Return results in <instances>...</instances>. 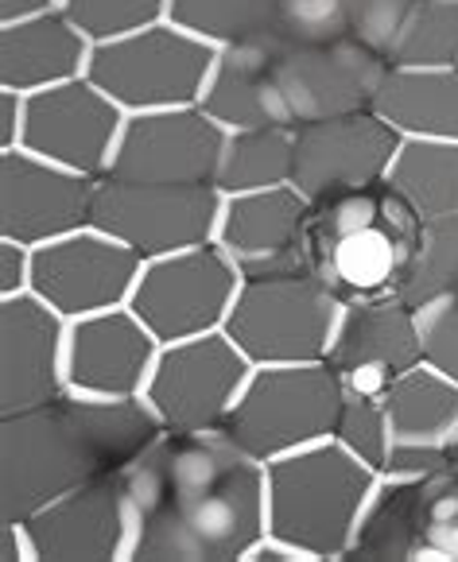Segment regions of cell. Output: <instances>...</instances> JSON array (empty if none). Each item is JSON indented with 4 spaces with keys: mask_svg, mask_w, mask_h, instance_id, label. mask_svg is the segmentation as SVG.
<instances>
[{
    "mask_svg": "<svg viewBox=\"0 0 458 562\" xmlns=\"http://www.w3.org/2000/svg\"><path fill=\"white\" fill-rule=\"evenodd\" d=\"M389 415V465L392 477H427L458 450V384L432 364L404 372L381 396Z\"/></svg>",
    "mask_w": 458,
    "mask_h": 562,
    "instance_id": "obj_22",
    "label": "cell"
},
{
    "mask_svg": "<svg viewBox=\"0 0 458 562\" xmlns=\"http://www.w3.org/2000/svg\"><path fill=\"white\" fill-rule=\"evenodd\" d=\"M346 384L326 361L260 364L225 415L222 435L257 462L334 439Z\"/></svg>",
    "mask_w": 458,
    "mask_h": 562,
    "instance_id": "obj_5",
    "label": "cell"
},
{
    "mask_svg": "<svg viewBox=\"0 0 458 562\" xmlns=\"http://www.w3.org/2000/svg\"><path fill=\"white\" fill-rule=\"evenodd\" d=\"M47 12H63V0H0V24H16V20H35Z\"/></svg>",
    "mask_w": 458,
    "mask_h": 562,
    "instance_id": "obj_40",
    "label": "cell"
},
{
    "mask_svg": "<svg viewBox=\"0 0 458 562\" xmlns=\"http://www.w3.org/2000/svg\"><path fill=\"white\" fill-rule=\"evenodd\" d=\"M455 454H458V450H455Z\"/></svg>",
    "mask_w": 458,
    "mask_h": 562,
    "instance_id": "obj_42",
    "label": "cell"
},
{
    "mask_svg": "<svg viewBox=\"0 0 458 562\" xmlns=\"http://www.w3.org/2000/svg\"><path fill=\"white\" fill-rule=\"evenodd\" d=\"M24 98L27 93L0 90V151L20 148V133H24Z\"/></svg>",
    "mask_w": 458,
    "mask_h": 562,
    "instance_id": "obj_39",
    "label": "cell"
},
{
    "mask_svg": "<svg viewBox=\"0 0 458 562\" xmlns=\"http://www.w3.org/2000/svg\"><path fill=\"white\" fill-rule=\"evenodd\" d=\"M222 148L225 128L202 105L129 113L105 175L164 187H217Z\"/></svg>",
    "mask_w": 458,
    "mask_h": 562,
    "instance_id": "obj_11",
    "label": "cell"
},
{
    "mask_svg": "<svg viewBox=\"0 0 458 562\" xmlns=\"http://www.w3.org/2000/svg\"><path fill=\"white\" fill-rule=\"evenodd\" d=\"M326 364L350 392L384 396L404 372L424 364L420 311H412L404 299L342 306Z\"/></svg>",
    "mask_w": 458,
    "mask_h": 562,
    "instance_id": "obj_19",
    "label": "cell"
},
{
    "mask_svg": "<svg viewBox=\"0 0 458 562\" xmlns=\"http://www.w3.org/2000/svg\"><path fill=\"white\" fill-rule=\"evenodd\" d=\"M125 116L129 113L118 101L82 75L75 82L27 93L20 148L70 167V171L90 175V179H101L113 164Z\"/></svg>",
    "mask_w": 458,
    "mask_h": 562,
    "instance_id": "obj_13",
    "label": "cell"
},
{
    "mask_svg": "<svg viewBox=\"0 0 458 562\" xmlns=\"http://www.w3.org/2000/svg\"><path fill=\"white\" fill-rule=\"evenodd\" d=\"M389 182L424 222L458 214V140H404Z\"/></svg>",
    "mask_w": 458,
    "mask_h": 562,
    "instance_id": "obj_29",
    "label": "cell"
},
{
    "mask_svg": "<svg viewBox=\"0 0 458 562\" xmlns=\"http://www.w3.org/2000/svg\"><path fill=\"white\" fill-rule=\"evenodd\" d=\"M98 179L32 156L27 148L0 151V237L40 248L90 225Z\"/></svg>",
    "mask_w": 458,
    "mask_h": 562,
    "instance_id": "obj_16",
    "label": "cell"
},
{
    "mask_svg": "<svg viewBox=\"0 0 458 562\" xmlns=\"http://www.w3.org/2000/svg\"><path fill=\"white\" fill-rule=\"evenodd\" d=\"M225 194L217 187H164V182L98 179L90 225L133 248L141 260H159L217 237Z\"/></svg>",
    "mask_w": 458,
    "mask_h": 562,
    "instance_id": "obj_8",
    "label": "cell"
},
{
    "mask_svg": "<svg viewBox=\"0 0 458 562\" xmlns=\"http://www.w3.org/2000/svg\"><path fill=\"white\" fill-rule=\"evenodd\" d=\"M121 477L129 562H245L268 536L265 462L222 430H164Z\"/></svg>",
    "mask_w": 458,
    "mask_h": 562,
    "instance_id": "obj_1",
    "label": "cell"
},
{
    "mask_svg": "<svg viewBox=\"0 0 458 562\" xmlns=\"http://www.w3.org/2000/svg\"><path fill=\"white\" fill-rule=\"evenodd\" d=\"M67 318L35 291L0 299V415L67 392Z\"/></svg>",
    "mask_w": 458,
    "mask_h": 562,
    "instance_id": "obj_18",
    "label": "cell"
},
{
    "mask_svg": "<svg viewBox=\"0 0 458 562\" xmlns=\"http://www.w3.org/2000/svg\"><path fill=\"white\" fill-rule=\"evenodd\" d=\"M295 171V128H242L225 133L217 191L225 199L288 187Z\"/></svg>",
    "mask_w": 458,
    "mask_h": 562,
    "instance_id": "obj_28",
    "label": "cell"
},
{
    "mask_svg": "<svg viewBox=\"0 0 458 562\" xmlns=\"http://www.w3.org/2000/svg\"><path fill=\"white\" fill-rule=\"evenodd\" d=\"M447 295H458V214L424 222V237L400 288V299L412 311H424Z\"/></svg>",
    "mask_w": 458,
    "mask_h": 562,
    "instance_id": "obj_30",
    "label": "cell"
},
{
    "mask_svg": "<svg viewBox=\"0 0 458 562\" xmlns=\"http://www.w3.org/2000/svg\"><path fill=\"white\" fill-rule=\"evenodd\" d=\"M164 423L144 396L101 400L63 392L40 407L0 415V520H27L43 505L125 473Z\"/></svg>",
    "mask_w": 458,
    "mask_h": 562,
    "instance_id": "obj_2",
    "label": "cell"
},
{
    "mask_svg": "<svg viewBox=\"0 0 458 562\" xmlns=\"http://www.w3.org/2000/svg\"><path fill=\"white\" fill-rule=\"evenodd\" d=\"M156 357V334L133 315V306L75 318L67 330V389L101 400L144 396Z\"/></svg>",
    "mask_w": 458,
    "mask_h": 562,
    "instance_id": "obj_21",
    "label": "cell"
},
{
    "mask_svg": "<svg viewBox=\"0 0 458 562\" xmlns=\"http://www.w3.org/2000/svg\"><path fill=\"white\" fill-rule=\"evenodd\" d=\"M342 303L311 272L242 280L225 334L253 364L326 361Z\"/></svg>",
    "mask_w": 458,
    "mask_h": 562,
    "instance_id": "obj_7",
    "label": "cell"
},
{
    "mask_svg": "<svg viewBox=\"0 0 458 562\" xmlns=\"http://www.w3.org/2000/svg\"><path fill=\"white\" fill-rule=\"evenodd\" d=\"M245 276L217 240L183 248L171 257L144 260V272L129 299L133 315L156 334L159 346L225 330L230 306Z\"/></svg>",
    "mask_w": 458,
    "mask_h": 562,
    "instance_id": "obj_9",
    "label": "cell"
},
{
    "mask_svg": "<svg viewBox=\"0 0 458 562\" xmlns=\"http://www.w3.org/2000/svg\"><path fill=\"white\" fill-rule=\"evenodd\" d=\"M32 562H129L133 513L125 477H101L20 520Z\"/></svg>",
    "mask_w": 458,
    "mask_h": 562,
    "instance_id": "obj_14",
    "label": "cell"
},
{
    "mask_svg": "<svg viewBox=\"0 0 458 562\" xmlns=\"http://www.w3.org/2000/svg\"><path fill=\"white\" fill-rule=\"evenodd\" d=\"M334 40H350L346 4L342 0H283L280 47H303V43H334Z\"/></svg>",
    "mask_w": 458,
    "mask_h": 562,
    "instance_id": "obj_36",
    "label": "cell"
},
{
    "mask_svg": "<svg viewBox=\"0 0 458 562\" xmlns=\"http://www.w3.org/2000/svg\"><path fill=\"white\" fill-rule=\"evenodd\" d=\"M392 67L455 70L458 75V0H420L392 50Z\"/></svg>",
    "mask_w": 458,
    "mask_h": 562,
    "instance_id": "obj_31",
    "label": "cell"
},
{
    "mask_svg": "<svg viewBox=\"0 0 458 562\" xmlns=\"http://www.w3.org/2000/svg\"><path fill=\"white\" fill-rule=\"evenodd\" d=\"M167 9H171V0H63L67 20L90 43H109L144 32L152 24H164Z\"/></svg>",
    "mask_w": 458,
    "mask_h": 562,
    "instance_id": "obj_33",
    "label": "cell"
},
{
    "mask_svg": "<svg viewBox=\"0 0 458 562\" xmlns=\"http://www.w3.org/2000/svg\"><path fill=\"white\" fill-rule=\"evenodd\" d=\"M93 43L67 20L47 12L35 20L0 24V90L40 93L86 75Z\"/></svg>",
    "mask_w": 458,
    "mask_h": 562,
    "instance_id": "obj_24",
    "label": "cell"
},
{
    "mask_svg": "<svg viewBox=\"0 0 458 562\" xmlns=\"http://www.w3.org/2000/svg\"><path fill=\"white\" fill-rule=\"evenodd\" d=\"M199 105L222 124L225 133L242 128H295L288 98L276 78L272 43L222 47L206 78Z\"/></svg>",
    "mask_w": 458,
    "mask_h": 562,
    "instance_id": "obj_23",
    "label": "cell"
},
{
    "mask_svg": "<svg viewBox=\"0 0 458 562\" xmlns=\"http://www.w3.org/2000/svg\"><path fill=\"white\" fill-rule=\"evenodd\" d=\"M424 237V217L389 179L326 194L308 214V272L342 306L400 299Z\"/></svg>",
    "mask_w": 458,
    "mask_h": 562,
    "instance_id": "obj_3",
    "label": "cell"
},
{
    "mask_svg": "<svg viewBox=\"0 0 458 562\" xmlns=\"http://www.w3.org/2000/svg\"><path fill=\"white\" fill-rule=\"evenodd\" d=\"M308 214L311 202L292 182L272 191L234 194L222 202L214 240L245 280L308 272Z\"/></svg>",
    "mask_w": 458,
    "mask_h": 562,
    "instance_id": "obj_20",
    "label": "cell"
},
{
    "mask_svg": "<svg viewBox=\"0 0 458 562\" xmlns=\"http://www.w3.org/2000/svg\"><path fill=\"white\" fill-rule=\"evenodd\" d=\"M342 562H420V477L381 473Z\"/></svg>",
    "mask_w": 458,
    "mask_h": 562,
    "instance_id": "obj_26",
    "label": "cell"
},
{
    "mask_svg": "<svg viewBox=\"0 0 458 562\" xmlns=\"http://www.w3.org/2000/svg\"><path fill=\"white\" fill-rule=\"evenodd\" d=\"M32 291V248L0 237V299Z\"/></svg>",
    "mask_w": 458,
    "mask_h": 562,
    "instance_id": "obj_38",
    "label": "cell"
},
{
    "mask_svg": "<svg viewBox=\"0 0 458 562\" xmlns=\"http://www.w3.org/2000/svg\"><path fill=\"white\" fill-rule=\"evenodd\" d=\"M420 341H424V364L458 384V295L420 311Z\"/></svg>",
    "mask_w": 458,
    "mask_h": 562,
    "instance_id": "obj_37",
    "label": "cell"
},
{
    "mask_svg": "<svg viewBox=\"0 0 458 562\" xmlns=\"http://www.w3.org/2000/svg\"><path fill=\"white\" fill-rule=\"evenodd\" d=\"M257 364L225 330L159 346L144 400L164 430H222Z\"/></svg>",
    "mask_w": 458,
    "mask_h": 562,
    "instance_id": "obj_10",
    "label": "cell"
},
{
    "mask_svg": "<svg viewBox=\"0 0 458 562\" xmlns=\"http://www.w3.org/2000/svg\"><path fill=\"white\" fill-rule=\"evenodd\" d=\"M420 562H458V454L420 477Z\"/></svg>",
    "mask_w": 458,
    "mask_h": 562,
    "instance_id": "obj_32",
    "label": "cell"
},
{
    "mask_svg": "<svg viewBox=\"0 0 458 562\" xmlns=\"http://www.w3.org/2000/svg\"><path fill=\"white\" fill-rule=\"evenodd\" d=\"M384 70H389V58L373 55L358 40L276 47V78L292 109L295 128L373 109Z\"/></svg>",
    "mask_w": 458,
    "mask_h": 562,
    "instance_id": "obj_15",
    "label": "cell"
},
{
    "mask_svg": "<svg viewBox=\"0 0 458 562\" xmlns=\"http://www.w3.org/2000/svg\"><path fill=\"white\" fill-rule=\"evenodd\" d=\"M342 4H346L350 40L392 63V50H396L420 0H342Z\"/></svg>",
    "mask_w": 458,
    "mask_h": 562,
    "instance_id": "obj_35",
    "label": "cell"
},
{
    "mask_svg": "<svg viewBox=\"0 0 458 562\" xmlns=\"http://www.w3.org/2000/svg\"><path fill=\"white\" fill-rule=\"evenodd\" d=\"M334 442L350 450L354 458H361L369 470L384 473L392 439H389V415H384L381 396H361V392L346 389L338 427H334Z\"/></svg>",
    "mask_w": 458,
    "mask_h": 562,
    "instance_id": "obj_34",
    "label": "cell"
},
{
    "mask_svg": "<svg viewBox=\"0 0 458 562\" xmlns=\"http://www.w3.org/2000/svg\"><path fill=\"white\" fill-rule=\"evenodd\" d=\"M373 113L404 140H458V75L389 63Z\"/></svg>",
    "mask_w": 458,
    "mask_h": 562,
    "instance_id": "obj_25",
    "label": "cell"
},
{
    "mask_svg": "<svg viewBox=\"0 0 458 562\" xmlns=\"http://www.w3.org/2000/svg\"><path fill=\"white\" fill-rule=\"evenodd\" d=\"M400 144H404V136L392 124H384L373 109L319 124H300L295 128L292 187L308 202L373 187V182L389 179Z\"/></svg>",
    "mask_w": 458,
    "mask_h": 562,
    "instance_id": "obj_17",
    "label": "cell"
},
{
    "mask_svg": "<svg viewBox=\"0 0 458 562\" xmlns=\"http://www.w3.org/2000/svg\"><path fill=\"white\" fill-rule=\"evenodd\" d=\"M268 536L295 547L308 562H342L381 473L334 439L265 465Z\"/></svg>",
    "mask_w": 458,
    "mask_h": 562,
    "instance_id": "obj_4",
    "label": "cell"
},
{
    "mask_svg": "<svg viewBox=\"0 0 458 562\" xmlns=\"http://www.w3.org/2000/svg\"><path fill=\"white\" fill-rule=\"evenodd\" d=\"M0 562H32L24 528L12 520H0Z\"/></svg>",
    "mask_w": 458,
    "mask_h": 562,
    "instance_id": "obj_41",
    "label": "cell"
},
{
    "mask_svg": "<svg viewBox=\"0 0 458 562\" xmlns=\"http://www.w3.org/2000/svg\"><path fill=\"white\" fill-rule=\"evenodd\" d=\"M217 47L164 20L121 40L93 43L86 78L125 113L199 105Z\"/></svg>",
    "mask_w": 458,
    "mask_h": 562,
    "instance_id": "obj_6",
    "label": "cell"
},
{
    "mask_svg": "<svg viewBox=\"0 0 458 562\" xmlns=\"http://www.w3.org/2000/svg\"><path fill=\"white\" fill-rule=\"evenodd\" d=\"M144 260L109 233L86 229L32 248V291L67 323L129 306Z\"/></svg>",
    "mask_w": 458,
    "mask_h": 562,
    "instance_id": "obj_12",
    "label": "cell"
},
{
    "mask_svg": "<svg viewBox=\"0 0 458 562\" xmlns=\"http://www.w3.org/2000/svg\"><path fill=\"white\" fill-rule=\"evenodd\" d=\"M283 0H171L167 20L206 40L210 47L272 43L280 47Z\"/></svg>",
    "mask_w": 458,
    "mask_h": 562,
    "instance_id": "obj_27",
    "label": "cell"
}]
</instances>
